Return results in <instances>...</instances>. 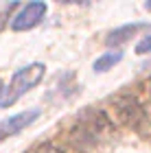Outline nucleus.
Masks as SVG:
<instances>
[{
  "label": "nucleus",
  "instance_id": "obj_11",
  "mask_svg": "<svg viewBox=\"0 0 151 153\" xmlns=\"http://www.w3.org/2000/svg\"><path fill=\"white\" fill-rule=\"evenodd\" d=\"M4 90H7V88H4V83L0 81V101H2V96H4Z\"/></svg>",
  "mask_w": 151,
  "mask_h": 153
},
{
  "label": "nucleus",
  "instance_id": "obj_1",
  "mask_svg": "<svg viewBox=\"0 0 151 153\" xmlns=\"http://www.w3.org/2000/svg\"><path fill=\"white\" fill-rule=\"evenodd\" d=\"M112 131V120L101 109H86L70 131V142L79 151H90L101 144Z\"/></svg>",
  "mask_w": 151,
  "mask_h": 153
},
{
  "label": "nucleus",
  "instance_id": "obj_3",
  "mask_svg": "<svg viewBox=\"0 0 151 153\" xmlns=\"http://www.w3.org/2000/svg\"><path fill=\"white\" fill-rule=\"evenodd\" d=\"M114 107H116V114H118V118L125 125H129V127L138 129L142 127V123L147 120V114H145V107L138 103V99L132 94H123L118 96V99L114 101Z\"/></svg>",
  "mask_w": 151,
  "mask_h": 153
},
{
  "label": "nucleus",
  "instance_id": "obj_4",
  "mask_svg": "<svg viewBox=\"0 0 151 153\" xmlns=\"http://www.w3.org/2000/svg\"><path fill=\"white\" fill-rule=\"evenodd\" d=\"M46 11H48V4L46 2H29L20 9L16 16L11 18V29L13 31H31L44 20Z\"/></svg>",
  "mask_w": 151,
  "mask_h": 153
},
{
  "label": "nucleus",
  "instance_id": "obj_5",
  "mask_svg": "<svg viewBox=\"0 0 151 153\" xmlns=\"http://www.w3.org/2000/svg\"><path fill=\"white\" fill-rule=\"evenodd\" d=\"M39 118V109H26V112H20L16 116H9V118H4L2 123H0V142L2 140H9L11 136H16L20 134L22 129H26L31 123H35Z\"/></svg>",
  "mask_w": 151,
  "mask_h": 153
},
{
  "label": "nucleus",
  "instance_id": "obj_10",
  "mask_svg": "<svg viewBox=\"0 0 151 153\" xmlns=\"http://www.w3.org/2000/svg\"><path fill=\"white\" fill-rule=\"evenodd\" d=\"M7 20H9V11H0V31L7 26Z\"/></svg>",
  "mask_w": 151,
  "mask_h": 153
},
{
  "label": "nucleus",
  "instance_id": "obj_6",
  "mask_svg": "<svg viewBox=\"0 0 151 153\" xmlns=\"http://www.w3.org/2000/svg\"><path fill=\"white\" fill-rule=\"evenodd\" d=\"M142 26H145L142 22H134V24H125V26H118V29H114V31L105 37L107 46H118V44H123V42L132 39V35H134V33H138Z\"/></svg>",
  "mask_w": 151,
  "mask_h": 153
},
{
  "label": "nucleus",
  "instance_id": "obj_9",
  "mask_svg": "<svg viewBox=\"0 0 151 153\" xmlns=\"http://www.w3.org/2000/svg\"><path fill=\"white\" fill-rule=\"evenodd\" d=\"M33 153H61L55 144H51V142H44V144H39V147L33 151Z\"/></svg>",
  "mask_w": 151,
  "mask_h": 153
},
{
  "label": "nucleus",
  "instance_id": "obj_8",
  "mask_svg": "<svg viewBox=\"0 0 151 153\" xmlns=\"http://www.w3.org/2000/svg\"><path fill=\"white\" fill-rule=\"evenodd\" d=\"M136 53H138V55H147V53H151V33L138 42V46H136Z\"/></svg>",
  "mask_w": 151,
  "mask_h": 153
},
{
  "label": "nucleus",
  "instance_id": "obj_2",
  "mask_svg": "<svg viewBox=\"0 0 151 153\" xmlns=\"http://www.w3.org/2000/svg\"><path fill=\"white\" fill-rule=\"evenodd\" d=\"M44 70H46L44 64H37V61L16 70V74L11 76L9 85H7V90H4V96H2V101H0V107L13 105L22 94H26L29 90H33L39 81L44 79Z\"/></svg>",
  "mask_w": 151,
  "mask_h": 153
},
{
  "label": "nucleus",
  "instance_id": "obj_7",
  "mask_svg": "<svg viewBox=\"0 0 151 153\" xmlns=\"http://www.w3.org/2000/svg\"><path fill=\"white\" fill-rule=\"evenodd\" d=\"M123 59V53L121 51H109V53H103L101 57H97V61H94V72H107L109 68H114L118 61Z\"/></svg>",
  "mask_w": 151,
  "mask_h": 153
}]
</instances>
